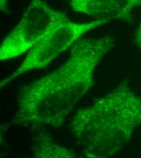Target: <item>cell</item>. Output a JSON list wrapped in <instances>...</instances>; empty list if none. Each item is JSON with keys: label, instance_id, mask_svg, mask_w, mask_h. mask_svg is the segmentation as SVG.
Returning <instances> with one entry per match:
<instances>
[{"label": "cell", "instance_id": "1", "mask_svg": "<svg viewBox=\"0 0 141 158\" xmlns=\"http://www.w3.org/2000/svg\"><path fill=\"white\" fill-rule=\"evenodd\" d=\"M114 46L110 35L76 42L59 68L21 88L12 122L34 128L60 127L94 86L95 69Z\"/></svg>", "mask_w": 141, "mask_h": 158}, {"label": "cell", "instance_id": "3", "mask_svg": "<svg viewBox=\"0 0 141 158\" xmlns=\"http://www.w3.org/2000/svg\"><path fill=\"white\" fill-rule=\"evenodd\" d=\"M66 15L43 0H31L17 25L0 46V60L20 56L42 39L61 23L69 20Z\"/></svg>", "mask_w": 141, "mask_h": 158}, {"label": "cell", "instance_id": "7", "mask_svg": "<svg viewBox=\"0 0 141 158\" xmlns=\"http://www.w3.org/2000/svg\"><path fill=\"white\" fill-rule=\"evenodd\" d=\"M135 39L137 46L141 50V18L139 20L136 30L135 31Z\"/></svg>", "mask_w": 141, "mask_h": 158}, {"label": "cell", "instance_id": "6", "mask_svg": "<svg viewBox=\"0 0 141 158\" xmlns=\"http://www.w3.org/2000/svg\"><path fill=\"white\" fill-rule=\"evenodd\" d=\"M33 157L37 158H77L73 152L60 146L51 136L43 131L34 139L32 145Z\"/></svg>", "mask_w": 141, "mask_h": 158}, {"label": "cell", "instance_id": "5", "mask_svg": "<svg viewBox=\"0 0 141 158\" xmlns=\"http://www.w3.org/2000/svg\"><path fill=\"white\" fill-rule=\"evenodd\" d=\"M72 9L98 19L131 22L133 11L141 7V0H69Z\"/></svg>", "mask_w": 141, "mask_h": 158}, {"label": "cell", "instance_id": "8", "mask_svg": "<svg viewBox=\"0 0 141 158\" xmlns=\"http://www.w3.org/2000/svg\"><path fill=\"white\" fill-rule=\"evenodd\" d=\"M7 2L8 0H0V8L2 12L7 11Z\"/></svg>", "mask_w": 141, "mask_h": 158}, {"label": "cell", "instance_id": "2", "mask_svg": "<svg viewBox=\"0 0 141 158\" xmlns=\"http://www.w3.org/2000/svg\"><path fill=\"white\" fill-rule=\"evenodd\" d=\"M141 125V98L124 80L113 91L79 110L69 125L85 157L108 158L118 152Z\"/></svg>", "mask_w": 141, "mask_h": 158}, {"label": "cell", "instance_id": "4", "mask_svg": "<svg viewBox=\"0 0 141 158\" xmlns=\"http://www.w3.org/2000/svg\"><path fill=\"white\" fill-rule=\"evenodd\" d=\"M108 21L99 19L88 23H76L69 20L61 23L29 51L20 66L1 81V88L7 86L26 73L48 66L84 34L106 24Z\"/></svg>", "mask_w": 141, "mask_h": 158}]
</instances>
